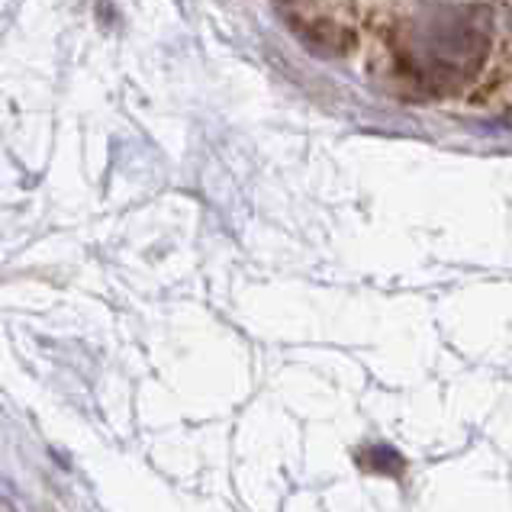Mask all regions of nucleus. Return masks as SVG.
Segmentation results:
<instances>
[{"mask_svg":"<svg viewBox=\"0 0 512 512\" xmlns=\"http://www.w3.org/2000/svg\"><path fill=\"white\" fill-rule=\"evenodd\" d=\"M487 52L484 20H467L464 10H438L432 20L416 26L409 46V65L432 91L471 78Z\"/></svg>","mask_w":512,"mask_h":512,"instance_id":"1","label":"nucleus"}]
</instances>
